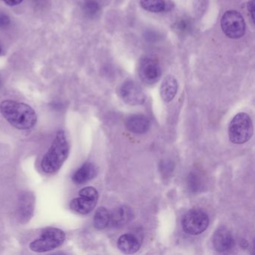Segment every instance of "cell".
Segmentation results:
<instances>
[{"instance_id":"obj_1","label":"cell","mask_w":255,"mask_h":255,"mask_svg":"<svg viewBox=\"0 0 255 255\" xmlns=\"http://www.w3.org/2000/svg\"><path fill=\"white\" fill-rule=\"evenodd\" d=\"M0 113L5 120L18 129H29L37 122L35 110L23 103L6 100L0 104Z\"/></svg>"},{"instance_id":"obj_2","label":"cell","mask_w":255,"mask_h":255,"mask_svg":"<svg viewBox=\"0 0 255 255\" xmlns=\"http://www.w3.org/2000/svg\"><path fill=\"white\" fill-rule=\"evenodd\" d=\"M70 145L65 131H58L56 137L41 162L42 171L46 174H53L60 169L68 159Z\"/></svg>"},{"instance_id":"obj_3","label":"cell","mask_w":255,"mask_h":255,"mask_svg":"<svg viewBox=\"0 0 255 255\" xmlns=\"http://www.w3.org/2000/svg\"><path fill=\"white\" fill-rule=\"evenodd\" d=\"M253 135V123L247 113L236 115L228 127L229 139L234 144H241L247 142Z\"/></svg>"},{"instance_id":"obj_4","label":"cell","mask_w":255,"mask_h":255,"mask_svg":"<svg viewBox=\"0 0 255 255\" xmlns=\"http://www.w3.org/2000/svg\"><path fill=\"white\" fill-rule=\"evenodd\" d=\"M65 234L62 230L56 228H47L43 230L38 239L29 245L31 251L37 253H44L57 249L63 244Z\"/></svg>"},{"instance_id":"obj_5","label":"cell","mask_w":255,"mask_h":255,"mask_svg":"<svg viewBox=\"0 0 255 255\" xmlns=\"http://www.w3.org/2000/svg\"><path fill=\"white\" fill-rule=\"evenodd\" d=\"M210 219L208 215L201 210L193 209L183 216L181 221L182 228L186 234L198 235L208 228Z\"/></svg>"},{"instance_id":"obj_6","label":"cell","mask_w":255,"mask_h":255,"mask_svg":"<svg viewBox=\"0 0 255 255\" xmlns=\"http://www.w3.org/2000/svg\"><path fill=\"white\" fill-rule=\"evenodd\" d=\"M221 27L224 34L228 38L238 39L246 32L244 18L239 11L230 10L226 11L221 20Z\"/></svg>"},{"instance_id":"obj_7","label":"cell","mask_w":255,"mask_h":255,"mask_svg":"<svg viewBox=\"0 0 255 255\" xmlns=\"http://www.w3.org/2000/svg\"><path fill=\"white\" fill-rule=\"evenodd\" d=\"M138 74L144 84L150 86L159 81L162 75V71L156 60L151 58L144 57L138 63Z\"/></svg>"},{"instance_id":"obj_8","label":"cell","mask_w":255,"mask_h":255,"mask_svg":"<svg viewBox=\"0 0 255 255\" xmlns=\"http://www.w3.org/2000/svg\"><path fill=\"white\" fill-rule=\"evenodd\" d=\"M119 95L128 105H142L146 101L144 91L139 85L131 80H128L122 85L119 89Z\"/></svg>"},{"instance_id":"obj_9","label":"cell","mask_w":255,"mask_h":255,"mask_svg":"<svg viewBox=\"0 0 255 255\" xmlns=\"http://www.w3.org/2000/svg\"><path fill=\"white\" fill-rule=\"evenodd\" d=\"M212 243L215 250L219 252L230 250L235 244L231 231L223 226L220 227L215 231L212 239Z\"/></svg>"},{"instance_id":"obj_10","label":"cell","mask_w":255,"mask_h":255,"mask_svg":"<svg viewBox=\"0 0 255 255\" xmlns=\"http://www.w3.org/2000/svg\"><path fill=\"white\" fill-rule=\"evenodd\" d=\"M35 197L30 192H23L19 199L18 213L20 220L27 222L33 215Z\"/></svg>"},{"instance_id":"obj_11","label":"cell","mask_w":255,"mask_h":255,"mask_svg":"<svg viewBox=\"0 0 255 255\" xmlns=\"http://www.w3.org/2000/svg\"><path fill=\"white\" fill-rule=\"evenodd\" d=\"M150 122L144 115H133L126 121L128 130L133 133L143 134L147 132L150 128Z\"/></svg>"},{"instance_id":"obj_12","label":"cell","mask_w":255,"mask_h":255,"mask_svg":"<svg viewBox=\"0 0 255 255\" xmlns=\"http://www.w3.org/2000/svg\"><path fill=\"white\" fill-rule=\"evenodd\" d=\"M117 246L119 250L124 254L131 255L139 250L141 242L134 234H126L119 237Z\"/></svg>"},{"instance_id":"obj_13","label":"cell","mask_w":255,"mask_h":255,"mask_svg":"<svg viewBox=\"0 0 255 255\" xmlns=\"http://www.w3.org/2000/svg\"><path fill=\"white\" fill-rule=\"evenodd\" d=\"M178 89V83L174 76L165 77L160 87V95L164 102L169 103L174 99Z\"/></svg>"},{"instance_id":"obj_14","label":"cell","mask_w":255,"mask_h":255,"mask_svg":"<svg viewBox=\"0 0 255 255\" xmlns=\"http://www.w3.org/2000/svg\"><path fill=\"white\" fill-rule=\"evenodd\" d=\"M96 175L97 168L95 165L91 162H86L74 173L72 180L77 184H83L95 178Z\"/></svg>"},{"instance_id":"obj_15","label":"cell","mask_w":255,"mask_h":255,"mask_svg":"<svg viewBox=\"0 0 255 255\" xmlns=\"http://www.w3.org/2000/svg\"><path fill=\"white\" fill-rule=\"evenodd\" d=\"M97 202L98 201L80 196V198H74L71 201L70 207L76 213L86 215L89 214L94 210Z\"/></svg>"},{"instance_id":"obj_16","label":"cell","mask_w":255,"mask_h":255,"mask_svg":"<svg viewBox=\"0 0 255 255\" xmlns=\"http://www.w3.org/2000/svg\"><path fill=\"white\" fill-rule=\"evenodd\" d=\"M130 210L125 206L118 207L110 212V224L114 227L122 226L130 219Z\"/></svg>"},{"instance_id":"obj_17","label":"cell","mask_w":255,"mask_h":255,"mask_svg":"<svg viewBox=\"0 0 255 255\" xmlns=\"http://www.w3.org/2000/svg\"><path fill=\"white\" fill-rule=\"evenodd\" d=\"M110 224V212L105 207H100L94 216V225L98 229H104Z\"/></svg>"},{"instance_id":"obj_18","label":"cell","mask_w":255,"mask_h":255,"mask_svg":"<svg viewBox=\"0 0 255 255\" xmlns=\"http://www.w3.org/2000/svg\"><path fill=\"white\" fill-rule=\"evenodd\" d=\"M140 5L143 9L150 12H162L166 9L165 0H140Z\"/></svg>"},{"instance_id":"obj_19","label":"cell","mask_w":255,"mask_h":255,"mask_svg":"<svg viewBox=\"0 0 255 255\" xmlns=\"http://www.w3.org/2000/svg\"><path fill=\"white\" fill-rule=\"evenodd\" d=\"M83 12L88 17L93 18L99 14L101 5L98 0H85L82 5Z\"/></svg>"},{"instance_id":"obj_20","label":"cell","mask_w":255,"mask_h":255,"mask_svg":"<svg viewBox=\"0 0 255 255\" xmlns=\"http://www.w3.org/2000/svg\"><path fill=\"white\" fill-rule=\"evenodd\" d=\"M174 30L181 35L188 33L191 30L190 21L186 19H180L174 24Z\"/></svg>"},{"instance_id":"obj_21","label":"cell","mask_w":255,"mask_h":255,"mask_svg":"<svg viewBox=\"0 0 255 255\" xmlns=\"http://www.w3.org/2000/svg\"><path fill=\"white\" fill-rule=\"evenodd\" d=\"M79 195H80V196L85 197V198L95 200V201H98V198H99L98 191L92 186H87V187L83 188L79 192Z\"/></svg>"},{"instance_id":"obj_22","label":"cell","mask_w":255,"mask_h":255,"mask_svg":"<svg viewBox=\"0 0 255 255\" xmlns=\"http://www.w3.org/2000/svg\"><path fill=\"white\" fill-rule=\"evenodd\" d=\"M9 17L4 13L0 12V28L7 27L10 24Z\"/></svg>"},{"instance_id":"obj_23","label":"cell","mask_w":255,"mask_h":255,"mask_svg":"<svg viewBox=\"0 0 255 255\" xmlns=\"http://www.w3.org/2000/svg\"><path fill=\"white\" fill-rule=\"evenodd\" d=\"M248 11H249V14H250L251 18H252L253 23H255V0H251L248 2Z\"/></svg>"},{"instance_id":"obj_24","label":"cell","mask_w":255,"mask_h":255,"mask_svg":"<svg viewBox=\"0 0 255 255\" xmlns=\"http://www.w3.org/2000/svg\"><path fill=\"white\" fill-rule=\"evenodd\" d=\"M2 1L10 6H14L21 3L23 0H2Z\"/></svg>"},{"instance_id":"obj_25","label":"cell","mask_w":255,"mask_h":255,"mask_svg":"<svg viewBox=\"0 0 255 255\" xmlns=\"http://www.w3.org/2000/svg\"><path fill=\"white\" fill-rule=\"evenodd\" d=\"M2 53V48H1V46H0V54Z\"/></svg>"}]
</instances>
